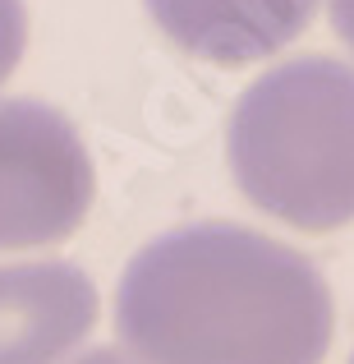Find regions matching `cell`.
Returning a JSON list of instances; mask_svg holds the SVG:
<instances>
[{
	"label": "cell",
	"mask_w": 354,
	"mask_h": 364,
	"mask_svg": "<svg viewBox=\"0 0 354 364\" xmlns=\"http://www.w3.org/2000/svg\"><path fill=\"white\" fill-rule=\"evenodd\" d=\"M116 328L143 364H322L331 291L299 249L198 222L129 258Z\"/></svg>",
	"instance_id": "6da1fadb"
},
{
	"label": "cell",
	"mask_w": 354,
	"mask_h": 364,
	"mask_svg": "<svg viewBox=\"0 0 354 364\" xmlns=\"http://www.w3.org/2000/svg\"><path fill=\"white\" fill-rule=\"evenodd\" d=\"M239 194L299 231L354 222V70L327 55L276 65L244 88L231 116Z\"/></svg>",
	"instance_id": "7a4b0ae2"
},
{
	"label": "cell",
	"mask_w": 354,
	"mask_h": 364,
	"mask_svg": "<svg viewBox=\"0 0 354 364\" xmlns=\"http://www.w3.org/2000/svg\"><path fill=\"white\" fill-rule=\"evenodd\" d=\"M97 194L79 129L33 97H0V249L60 245Z\"/></svg>",
	"instance_id": "3957f363"
},
{
	"label": "cell",
	"mask_w": 354,
	"mask_h": 364,
	"mask_svg": "<svg viewBox=\"0 0 354 364\" xmlns=\"http://www.w3.org/2000/svg\"><path fill=\"white\" fill-rule=\"evenodd\" d=\"M97 323V286L74 263H0V364H60Z\"/></svg>",
	"instance_id": "277c9868"
},
{
	"label": "cell",
	"mask_w": 354,
	"mask_h": 364,
	"mask_svg": "<svg viewBox=\"0 0 354 364\" xmlns=\"http://www.w3.org/2000/svg\"><path fill=\"white\" fill-rule=\"evenodd\" d=\"M152 23L212 65H253L290 46L318 14V0H143Z\"/></svg>",
	"instance_id": "5b68a950"
},
{
	"label": "cell",
	"mask_w": 354,
	"mask_h": 364,
	"mask_svg": "<svg viewBox=\"0 0 354 364\" xmlns=\"http://www.w3.org/2000/svg\"><path fill=\"white\" fill-rule=\"evenodd\" d=\"M23 46H28V14H23V0H0V79L18 70L23 60Z\"/></svg>",
	"instance_id": "8992f818"
},
{
	"label": "cell",
	"mask_w": 354,
	"mask_h": 364,
	"mask_svg": "<svg viewBox=\"0 0 354 364\" xmlns=\"http://www.w3.org/2000/svg\"><path fill=\"white\" fill-rule=\"evenodd\" d=\"M327 9H331V28H336L341 42L354 51V0H327Z\"/></svg>",
	"instance_id": "52a82bcc"
},
{
	"label": "cell",
	"mask_w": 354,
	"mask_h": 364,
	"mask_svg": "<svg viewBox=\"0 0 354 364\" xmlns=\"http://www.w3.org/2000/svg\"><path fill=\"white\" fill-rule=\"evenodd\" d=\"M74 364H143V360H133V355H120V350H88V355H79Z\"/></svg>",
	"instance_id": "ba28073f"
},
{
	"label": "cell",
	"mask_w": 354,
	"mask_h": 364,
	"mask_svg": "<svg viewBox=\"0 0 354 364\" xmlns=\"http://www.w3.org/2000/svg\"><path fill=\"white\" fill-rule=\"evenodd\" d=\"M350 364H354V360H350Z\"/></svg>",
	"instance_id": "9c48e42d"
}]
</instances>
